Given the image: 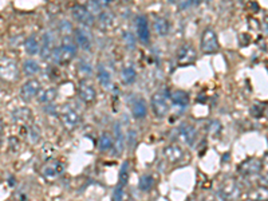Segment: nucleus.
<instances>
[{
	"instance_id": "33",
	"label": "nucleus",
	"mask_w": 268,
	"mask_h": 201,
	"mask_svg": "<svg viewBox=\"0 0 268 201\" xmlns=\"http://www.w3.org/2000/svg\"><path fill=\"white\" fill-rule=\"evenodd\" d=\"M221 124H220V121L217 120H212L211 122L208 124V126H207V129H208V131L211 133V134H213V136H216V134H219L220 131H221Z\"/></svg>"
},
{
	"instance_id": "11",
	"label": "nucleus",
	"mask_w": 268,
	"mask_h": 201,
	"mask_svg": "<svg viewBox=\"0 0 268 201\" xmlns=\"http://www.w3.org/2000/svg\"><path fill=\"white\" fill-rule=\"evenodd\" d=\"M78 92H79L80 99L86 102V104H91L94 102L96 98V92L94 86L91 85V82L89 79H82L79 82V86H78Z\"/></svg>"
},
{
	"instance_id": "7",
	"label": "nucleus",
	"mask_w": 268,
	"mask_h": 201,
	"mask_svg": "<svg viewBox=\"0 0 268 201\" xmlns=\"http://www.w3.org/2000/svg\"><path fill=\"white\" fill-rule=\"evenodd\" d=\"M176 136L178 140H181L185 144H188L189 146H192L194 141H196V138H197V130L191 124H181L176 129Z\"/></svg>"
},
{
	"instance_id": "29",
	"label": "nucleus",
	"mask_w": 268,
	"mask_h": 201,
	"mask_svg": "<svg viewBox=\"0 0 268 201\" xmlns=\"http://www.w3.org/2000/svg\"><path fill=\"white\" fill-rule=\"evenodd\" d=\"M135 76H137V73L134 70V67L132 65H128L126 67H123L122 69V81L125 83H133L135 81Z\"/></svg>"
},
{
	"instance_id": "28",
	"label": "nucleus",
	"mask_w": 268,
	"mask_h": 201,
	"mask_svg": "<svg viewBox=\"0 0 268 201\" xmlns=\"http://www.w3.org/2000/svg\"><path fill=\"white\" fill-rule=\"evenodd\" d=\"M39 69H40V67L38 65V62H35L34 59H27L24 60V63H23V73L28 76L35 75L38 71H39Z\"/></svg>"
},
{
	"instance_id": "15",
	"label": "nucleus",
	"mask_w": 268,
	"mask_h": 201,
	"mask_svg": "<svg viewBox=\"0 0 268 201\" xmlns=\"http://www.w3.org/2000/svg\"><path fill=\"white\" fill-rule=\"evenodd\" d=\"M54 42H55L54 34L51 31L44 33L42 39V46H40V50H39L42 59H47L48 56H51V53H53L54 50Z\"/></svg>"
},
{
	"instance_id": "36",
	"label": "nucleus",
	"mask_w": 268,
	"mask_h": 201,
	"mask_svg": "<svg viewBox=\"0 0 268 201\" xmlns=\"http://www.w3.org/2000/svg\"><path fill=\"white\" fill-rule=\"evenodd\" d=\"M135 142H137V131L129 130L128 144H129V149H130V150H133V147L135 146Z\"/></svg>"
},
{
	"instance_id": "31",
	"label": "nucleus",
	"mask_w": 268,
	"mask_h": 201,
	"mask_svg": "<svg viewBox=\"0 0 268 201\" xmlns=\"http://www.w3.org/2000/svg\"><path fill=\"white\" fill-rule=\"evenodd\" d=\"M266 193H267V190H266V188L263 189V188H260V189L257 190H252L251 193H249V199H251L252 201H266L267 200V196H266Z\"/></svg>"
},
{
	"instance_id": "17",
	"label": "nucleus",
	"mask_w": 268,
	"mask_h": 201,
	"mask_svg": "<svg viewBox=\"0 0 268 201\" xmlns=\"http://www.w3.org/2000/svg\"><path fill=\"white\" fill-rule=\"evenodd\" d=\"M164 157L172 164H176L180 163L184 157V152H182V149L176 144H173V145H169V146H166L164 149Z\"/></svg>"
},
{
	"instance_id": "21",
	"label": "nucleus",
	"mask_w": 268,
	"mask_h": 201,
	"mask_svg": "<svg viewBox=\"0 0 268 201\" xmlns=\"http://www.w3.org/2000/svg\"><path fill=\"white\" fill-rule=\"evenodd\" d=\"M154 30L155 33L158 34L160 37H166L169 31H171V23L168 19L162 17H158L154 19Z\"/></svg>"
},
{
	"instance_id": "10",
	"label": "nucleus",
	"mask_w": 268,
	"mask_h": 201,
	"mask_svg": "<svg viewBox=\"0 0 268 201\" xmlns=\"http://www.w3.org/2000/svg\"><path fill=\"white\" fill-rule=\"evenodd\" d=\"M39 91H40V82L38 79H30L21 86L20 97L23 101L28 102V101H31V99L37 97Z\"/></svg>"
},
{
	"instance_id": "41",
	"label": "nucleus",
	"mask_w": 268,
	"mask_h": 201,
	"mask_svg": "<svg viewBox=\"0 0 268 201\" xmlns=\"http://www.w3.org/2000/svg\"><path fill=\"white\" fill-rule=\"evenodd\" d=\"M79 70L80 71H87V73H90L91 71V66L89 63H86L85 60H82L79 63Z\"/></svg>"
},
{
	"instance_id": "34",
	"label": "nucleus",
	"mask_w": 268,
	"mask_h": 201,
	"mask_svg": "<svg viewBox=\"0 0 268 201\" xmlns=\"http://www.w3.org/2000/svg\"><path fill=\"white\" fill-rule=\"evenodd\" d=\"M99 22H101V27L110 28L113 26L112 15H110V14H107V12H102L101 17H99Z\"/></svg>"
},
{
	"instance_id": "26",
	"label": "nucleus",
	"mask_w": 268,
	"mask_h": 201,
	"mask_svg": "<svg viewBox=\"0 0 268 201\" xmlns=\"http://www.w3.org/2000/svg\"><path fill=\"white\" fill-rule=\"evenodd\" d=\"M153 185H154V179H153L152 174H142V176L139 177L138 186L142 192H148V190H150L153 188Z\"/></svg>"
},
{
	"instance_id": "8",
	"label": "nucleus",
	"mask_w": 268,
	"mask_h": 201,
	"mask_svg": "<svg viewBox=\"0 0 268 201\" xmlns=\"http://www.w3.org/2000/svg\"><path fill=\"white\" fill-rule=\"evenodd\" d=\"M197 58V53L192 44H184L177 53V62L180 66H187L193 63Z\"/></svg>"
},
{
	"instance_id": "23",
	"label": "nucleus",
	"mask_w": 268,
	"mask_h": 201,
	"mask_svg": "<svg viewBox=\"0 0 268 201\" xmlns=\"http://www.w3.org/2000/svg\"><path fill=\"white\" fill-rule=\"evenodd\" d=\"M31 118V111L27 108H19L12 113V120L15 124H26Z\"/></svg>"
},
{
	"instance_id": "20",
	"label": "nucleus",
	"mask_w": 268,
	"mask_h": 201,
	"mask_svg": "<svg viewBox=\"0 0 268 201\" xmlns=\"http://www.w3.org/2000/svg\"><path fill=\"white\" fill-rule=\"evenodd\" d=\"M132 113H133L134 118L137 120H142L148 114V108H146V102L142 98H137L132 105Z\"/></svg>"
},
{
	"instance_id": "13",
	"label": "nucleus",
	"mask_w": 268,
	"mask_h": 201,
	"mask_svg": "<svg viewBox=\"0 0 268 201\" xmlns=\"http://www.w3.org/2000/svg\"><path fill=\"white\" fill-rule=\"evenodd\" d=\"M135 28H137V35L141 43L149 44L150 33H149V24H148V19L144 15H138L135 19Z\"/></svg>"
},
{
	"instance_id": "40",
	"label": "nucleus",
	"mask_w": 268,
	"mask_h": 201,
	"mask_svg": "<svg viewBox=\"0 0 268 201\" xmlns=\"http://www.w3.org/2000/svg\"><path fill=\"white\" fill-rule=\"evenodd\" d=\"M10 201H28V195H27V193H23V192H18V193H15V196L12 197V200Z\"/></svg>"
},
{
	"instance_id": "5",
	"label": "nucleus",
	"mask_w": 268,
	"mask_h": 201,
	"mask_svg": "<svg viewBox=\"0 0 268 201\" xmlns=\"http://www.w3.org/2000/svg\"><path fill=\"white\" fill-rule=\"evenodd\" d=\"M219 40L217 35L212 28H207L201 37V51L204 54H213L219 51Z\"/></svg>"
},
{
	"instance_id": "19",
	"label": "nucleus",
	"mask_w": 268,
	"mask_h": 201,
	"mask_svg": "<svg viewBox=\"0 0 268 201\" xmlns=\"http://www.w3.org/2000/svg\"><path fill=\"white\" fill-rule=\"evenodd\" d=\"M114 138H113V146L115 149V154L119 156L121 153L123 152V146H125V138H123L122 128H121V124L119 122H115L114 124Z\"/></svg>"
},
{
	"instance_id": "27",
	"label": "nucleus",
	"mask_w": 268,
	"mask_h": 201,
	"mask_svg": "<svg viewBox=\"0 0 268 201\" xmlns=\"http://www.w3.org/2000/svg\"><path fill=\"white\" fill-rule=\"evenodd\" d=\"M113 147V137L109 133H103L99 137V141H98V149L101 152H107Z\"/></svg>"
},
{
	"instance_id": "6",
	"label": "nucleus",
	"mask_w": 268,
	"mask_h": 201,
	"mask_svg": "<svg viewBox=\"0 0 268 201\" xmlns=\"http://www.w3.org/2000/svg\"><path fill=\"white\" fill-rule=\"evenodd\" d=\"M64 170L63 164L60 163V161H57V160H51V161H48L43 165L42 170H40V173L46 180L48 181H54V180H57L58 177L62 176Z\"/></svg>"
},
{
	"instance_id": "35",
	"label": "nucleus",
	"mask_w": 268,
	"mask_h": 201,
	"mask_svg": "<svg viewBox=\"0 0 268 201\" xmlns=\"http://www.w3.org/2000/svg\"><path fill=\"white\" fill-rule=\"evenodd\" d=\"M249 113H251L252 117H255V118H260L264 113V106L260 104H256L251 106V110H249Z\"/></svg>"
},
{
	"instance_id": "1",
	"label": "nucleus",
	"mask_w": 268,
	"mask_h": 201,
	"mask_svg": "<svg viewBox=\"0 0 268 201\" xmlns=\"http://www.w3.org/2000/svg\"><path fill=\"white\" fill-rule=\"evenodd\" d=\"M169 99H171V92L168 89H161L152 97V109L157 117H165L171 109L169 106Z\"/></svg>"
},
{
	"instance_id": "9",
	"label": "nucleus",
	"mask_w": 268,
	"mask_h": 201,
	"mask_svg": "<svg viewBox=\"0 0 268 201\" xmlns=\"http://www.w3.org/2000/svg\"><path fill=\"white\" fill-rule=\"evenodd\" d=\"M262 170V163L256 160V158H249L244 163L239 165L237 168V172L244 176V177H249V176H256V174L260 173Z\"/></svg>"
},
{
	"instance_id": "44",
	"label": "nucleus",
	"mask_w": 268,
	"mask_h": 201,
	"mask_svg": "<svg viewBox=\"0 0 268 201\" xmlns=\"http://www.w3.org/2000/svg\"><path fill=\"white\" fill-rule=\"evenodd\" d=\"M207 201H214V200H207Z\"/></svg>"
},
{
	"instance_id": "25",
	"label": "nucleus",
	"mask_w": 268,
	"mask_h": 201,
	"mask_svg": "<svg viewBox=\"0 0 268 201\" xmlns=\"http://www.w3.org/2000/svg\"><path fill=\"white\" fill-rule=\"evenodd\" d=\"M24 49H26V53L28 55H37L38 51L40 50V44L38 42V39L35 35H31L26 39L24 42Z\"/></svg>"
},
{
	"instance_id": "43",
	"label": "nucleus",
	"mask_w": 268,
	"mask_h": 201,
	"mask_svg": "<svg viewBox=\"0 0 268 201\" xmlns=\"http://www.w3.org/2000/svg\"><path fill=\"white\" fill-rule=\"evenodd\" d=\"M1 133H3V122L0 120V140H1Z\"/></svg>"
},
{
	"instance_id": "14",
	"label": "nucleus",
	"mask_w": 268,
	"mask_h": 201,
	"mask_svg": "<svg viewBox=\"0 0 268 201\" xmlns=\"http://www.w3.org/2000/svg\"><path fill=\"white\" fill-rule=\"evenodd\" d=\"M73 17L83 26L90 27L94 24V17L91 15L90 12L86 10V7L83 6H74L73 7Z\"/></svg>"
},
{
	"instance_id": "16",
	"label": "nucleus",
	"mask_w": 268,
	"mask_h": 201,
	"mask_svg": "<svg viewBox=\"0 0 268 201\" xmlns=\"http://www.w3.org/2000/svg\"><path fill=\"white\" fill-rule=\"evenodd\" d=\"M75 40H77V44L79 46L82 50H90L91 49V35L89 31H86L85 28H75Z\"/></svg>"
},
{
	"instance_id": "18",
	"label": "nucleus",
	"mask_w": 268,
	"mask_h": 201,
	"mask_svg": "<svg viewBox=\"0 0 268 201\" xmlns=\"http://www.w3.org/2000/svg\"><path fill=\"white\" fill-rule=\"evenodd\" d=\"M62 121H63L64 126L67 129H74L75 126L78 125L79 122V115L71 108H64L62 110Z\"/></svg>"
},
{
	"instance_id": "30",
	"label": "nucleus",
	"mask_w": 268,
	"mask_h": 201,
	"mask_svg": "<svg viewBox=\"0 0 268 201\" xmlns=\"http://www.w3.org/2000/svg\"><path fill=\"white\" fill-rule=\"evenodd\" d=\"M129 180V161H125L119 170V185L125 188V185L128 184Z\"/></svg>"
},
{
	"instance_id": "12",
	"label": "nucleus",
	"mask_w": 268,
	"mask_h": 201,
	"mask_svg": "<svg viewBox=\"0 0 268 201\" xmlns=\"http://www.w3.org/2000/svg\"><path fill=\"white\" fill-rule=\"evenodd\" d=\"M171 101L173 108L178 110V113H184L189 105V94L184 90H176L171 94Z\"/></svg>"
},
{
	"instance_id": "4",
	"label": "nucleus",
	"mask_w": 268,
	"mask_h": 201,
	"mask_svg": "<svg viewBox=\"0 0 268 201\" xmlns=\"http://www.w3.org/2000/svg\"><path fill=\"white\" fill-rule=\"evenodd\" d=\"M219 196L224 201H235L239 199L241 193L240 185L235 179H225L219 185Z\"/></svg>"
},
{
	"instance_id": "24",
	"label": "nucleus",
	"mask_w": 268,
	"mask_h": 201,
	"mask_svg": "<svg viewBox=\"0 0 268 201\" xmlns=\"http://www.w3.org/2000/svg\"><path fill=\"white\" fill-rule=\"evenodd\" d=\"M38 98H39V102L40 104H51L54 99L57 98V89L47 87L44 90H40L39 94H38Z\"/></svg>"
},
{
	"instance_id": "22",
	"label": "nucleus",
	"mask_w": 268,
	"mask_h": 201,
	"mask_svg": "<svg viewBox=\"0 0 268 201\" xmlns=\"http://www.w3.org/2000/svg\"><path fill=\"white\" fill-rule=\"evenodd\" d=\"M98 82L101 83L102 87L105 89H110L112 87V75L107 71V69L103 65L98 66Z\"/></svg>"
},
{
	"instance_id": "39",
	"label": "nucleus",
	"mask_w": 268,
	"mask_h": 201,
	"mask_svg": "<svg viewBox=\"0 0 268 201\" xmlns=\"http://www.w3.org/2000/svg\"><path fill=\"white\" fill-rule=\"evenodd\" d=\"M30 136H31L32 141H38V138L40 136V131H39V128H38V126H32L31 130H30Z\"/></svg>"
},
{
	"instance_id": "42",
	"label": "nucleus",
	"mask_w": 268,
	"mask_h": 201,
	"mask_svg": "<svg viewBox=\"0 0 268 201\" xmlns=\"http://www.w3.org/2000/svg\"><path fill=\"white\" fill-rule=\"evenodd\" d=\"M193 4H197V3H193V1H188V3H181V4H180V7H182V8H188V7L193 6Z\"/></svg>"
},
{
	"instance_id": "2",
	"label": "nucleus",
	"mask_w": 268,
	"mask_h": 201,
	"mask_svg": "<svg viewBox=\"0 0 268 201\" xmlns=\"http://www.w3.org/2000/svg\"><path fill=\"white\" fill-rule=\"evenodd\" d=\"M75 55H77V46L71 42H64L62 46L53 50L51 58L57 65H64L74 59Z\"/></svg>"
},
{
	"instance_id": "3",
	"label": "nucleus",
	"mask_w": 268,
	"mask_h": 201,
	"mask_svg": "<svg viewBox=\"0 0 268 201\" xmlns=\"http://www.w3.org/2000/svg\"><path fill=\"white\" fill-rule=\"evenodd\" d=\"M0 78L5 82H15L19 78V66L10 56L0 58Z\"/></svg>"
},
{
	"instance_id": "32",
	"label": "nucleus",
	"mask_w": 268,
	"mask_h": 201,
	"mask_svg": "<svg viewBox=\"0 0 268 201\" xmlns=\"http://www.w3.org/2000/svg\"><path fill=\"white\" fill-rule=\"evenodd\" d=\"M122 38L128 49H135V38H134V34L129 33V31H125L122 35Z\"/></svg>"
},
{
	"instance_id": "37",
	"label": "nucleus",
	"mask_w": 268,
	"mask_h": 201,
	"mask_svg": "<svg viewBox=\"0 0 268 201\" xmlns=\"http://www.w3.org/2000/svg\"><path fill=\"white\" fill-rule=\"evenodd\" d=\"M123 188L121 185H118L117 188L114 189V193H113V201H123Z\"/></svg>"
},
{
	"instance_id": "38",
	"label": "nucleus",
	"mask_w": 268,
	"mask_h": 201,
	"mask_svg": "<svg viewBox=\"0 0 268 201\" xmlns=\"http://www.w3.org/2000/svg\"><path fill=\"white\" fill-rule=\"evenodd\" d=\"M71 30H73V27H71V24L67 20H62L60 24H59V31L63 35H69L71 33Z\"/></svg>"
}]
</instances>
